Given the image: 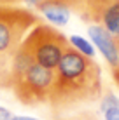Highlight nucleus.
<instances>
[{"label":"nucleus","instance_id":"obj_1","mask_svg":"<svg viewBox=\"0 0 119 120\" xmlns=\"http://www.w3.org/2000/svg\"><path fill=\"white\" fill-rule=\"evenodd\" d=\"M56 80L49 105L67 108L84 101H93L102 94V71L93 57L68 47L54 70Z\"/></svg>","mask_w":119,"mask_h":120},{"label":"nucleus","instance_id":"obj_2","mask_svg":"<svg viewBox=\"0 0 119 120\" xmlns=\"http://www.w3.org/2000/svg\"><path fill=\"white\" fill-rule=\"evenodd\" d=\"M21 47L32 56L33 63L49 70H56L65 51L70 47V42L56 28L39 23L28 31Z\"/></svg>","mask_w":119,"mask_h":120},{"label":"nucleus","instance_id":"obj_3","mask_svg":"<svg viewBox=\"0 0 119 120\" xmlns=\"http://www.w3.org/2000/svg\"><path fill=\"white\" fill-rule=\"evenodd\" d=\"M35 24L39 19L30 11L0 5V54L12 56Z\"/></svg>","mask_w":119,"mask_h":120},{"label":"nucleus","instance_id":"obj_4","mask_svg":"<svg viewBox=\"0 0 119 120\" xmlns=\"http://www.w3.org/2000/svg\"><path fill=\"white\" fill-rule=\"evenodd\" d=\"M54 70L33 63L18 80L12 82V90L23 105L49 103L53 89H54Z\"/></svg>","mask_w":119,"mask_h":120},{"label":"nucleus","instance_id":"obj_5","mask_svg":"<svg viewBox=\"0 0 119 120\" xmlns=\"http://www.w3.org/2000/svg\"><path fill=\"white\" fill-rule=\"evenodd\" d=\"M88 35L91 38L93 45L102 52L103 59L110 66L112 73L119 68V44L110 33L105 30L102 24H89L88 26Z\"/></svg>","mask_w":119,"mask_h":120},{"label":"nucleus","instance_id":"obj_6","mask_svg":"<svg viewBox=\"0 0 119 120\" xmlns=\"http://www.w3.org/2000/svg\"><path fill=\"white\" fill-rule=\"evenodd\" d=\"M95 21L98 24H102L119 44V2L103 7V9L96 14Z\"/></svg>","mask_w":119,"mask_h":120},{"label":"nucleus","instance_id":"obj_7","mask_svg":"<svg viewBox=\"0 0 119 120\" xmlns=\"http://www.w3.org/2000/svg\"><path fill=\"white\" fill-rule=\"evenodd\" d=\"M100 111L103 120H119V98L116 94H105L100 101Z\"/></svg>","mask_w":119,"mask_h":120},{"label":"nucleus","instance_id":"obj_8","mask_svg":"<svg viewBox=\"0 0 119 120\" xmlns=\"http://www.w3.org/2000/svg\"><path fill=\"white\" fill-rule=\"evenodd\" d=\"M11 57L0 54V87L12 89V75H11Z\"/></svg>","mask_w":119,"mask_h":120},{"label":"nucleus","instance_id":"obj_9","mask_svg":"<svg viewBox=\"0 0 119 120\" xmlns=\"http://www.w3.org/2000/svg\"><path fill=\"white\" fill-rule=\"evenodd\" d=\"M68 42H70V45L75 51H79L81 54H84L88 57H95V45L91 42H88V38H84V37H81V35H72L70 38H68Z\"/></svg>","mask_w":119,"mask_h":120},{"label":"nucleus","instance_id":"obj_10","mask_svg":"<svg viewBox=\"0 0 119 120\" xmlns=\"http://www.w3.org/2000/svg\"><path fill=\"white\" fill-rule=\"evenodd\" d=\"M116 2H119V0H84V11H86L84 18L86 19L89 18V19L95 21L96 14L103 9V7L110 5V4H116Z\"/></svg>","mask_w":119,"mask_h":120},{"label":"nucleus","instance_id":"obj_11","mask_svg":"<svg viewBox=\"0 0 119 120\" xmlns=\"http://www.w3.org/2000/svg\"><path fill=\"white\" fill-rule=\"evenodd\" d=\"M14 115H12V111L11 110H7V108H4V106H0V120H11Z\"/></svg>","mask_w":119,"mask_h":120},{"label":"nucleus","instance_id":"obj_12","mask_svg":"<svg viewBox=\"0 0 119 120\" xmlns=\"http://www.w3.org/2000/svg\"><path fill=\"white\" fill-rule=\"evenodd\" d=\"M21 2H25L26 5H30V7H39L40 4H42V0H21Z\"/></svg>","mask_w":119,"mask_h":120},{"label":"nucleus","instance_id":"obj_13","mask_svg":"<svg viewBox=\"0 0 119 120\" xmlns=\"http://www.w3.org/2000/svg\"><path fill=\"white\" fill-rule=\"evenodd\" d=\"M11 120H39V118H33V117H26V115H14Z\"/></svg>","mask_w":119,"mask_h":120},{"label":"nucleus","instance_id":"obj_14","mask_svg":"<svg viewBox=\"0 0 119 120\" xmlns=\"http://www.w3.org/2000/svg\"><path fill=\"white\" fill-rule=\"evenodd\" d=\"M14 2H18V0H0V5H11Z\"/></svg>","mask_w":119,"mask_h":120}]
</instances>
